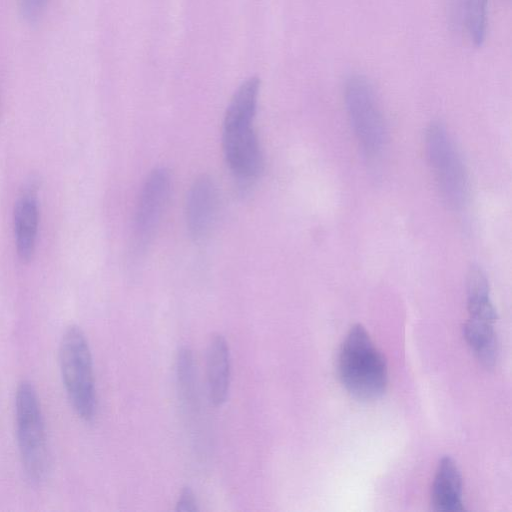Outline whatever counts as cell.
I'll list each match as a JSON object with an SVG mask.
<instances>
[{
  "label": "cell",
  "instance_id": "cell-15",
  "mask_svg": "<svg viewBox=\"0 0 512 512\" xmlns=\"http://www.w3.org/2000/svg\"><path fill=\"white\" fill-rule=\"evenodd\" d=\"M177 512H196L198 511L197 500L193 491L189 487H184L176 502Z\"/></svg>",
  "mask_w": 512,
  "mask_h": 512
},
{
  "label": "cell",
  "instance_id": "cell-9",
  "mask_svg": "<svg viewBox=\"0 0 512 512\" xmlns=\"http://www.w3.org/2000/svg\"><path fill=\"white\" fill-rule=\"evenodd\" d=\"M37 185L29 182L20 193L14 207V233L17 255L22 263L29 262L35 251L39 223Z\"/></svg>",
  "mask_w": 512,
  "mask_h": 512
},
{
  "label": "cell",
  "instance_id": "cell-10",
  "mask_svg": "<svg viewBox=\"0 0 512 512\" xmlns=\"http://www.w3.org/2000/svg\"><path fill=\"white\" fill-rule=\"evenodd\" d=\"M462 476L455 460L444 456L439 460L431 490V505L434 511H463Z\"/></svg>",
  "mask_w": 512,
  "mask_h": 512
},
{
  "label": "cell",
  "instance_id": "cell-7",
  "mask_svg": "<svg viewBox=\"0 0 512 512\" xmlns=\"http://www.w3.org/2000/svg\"><path fill=\"white\" fill-rule=\"evenodd\" d=\"M171 191V175L164 167L150 172L141 189L135 217L133 246L142 253L152 241L166 209Z\"/></svg>",
  "mask_w": 512,
  "mask_h": 512
},
{
  "label": "cell",
  "instance_id": "cell-2",
  "mask_svg": "<svg viewBox=\"0 0 512 512\" xmlns=\"http://www.w3.org/2000/svg\"><path fill=\"white\" fill-rule=\"evenodd\" d=\"M337 371L344 388L356 399L376 400L386 391L385 357L361 324L353 325L346 334L338 353Z\"/></svg>",
  "mask_w": 512,
  "mask_h": 512
},
{
  "label": "cell",
  "instance_id": "cell-6",
  "mask_svg": "<svg viewBox=\"0 0 512 512\" xmlns=\"http://www.w3.org/2000/svg\"><path fill=\"white\" fill-rule=\"evenodd\" d=\"M344 102L362 151L369 158L378 157L386 144V126L373 86L366 77L354 74L346 80Z\"/></svg>",
  "mask_w": 512,
  "mask_h": 512
},
{
  "label": "cell",
  "instance_id": "cell-11",
  "mask_svg": "<svg viewBox=\"0 0 512 512\" xmlns=\"http://www.w3.org/2000/svg\"><path fill=\"white\" fill-rule=\"evenodd\" d=\"M467 308L469 317L464 325L482 330L495 329L497 313L490 298L489 283L477 266L471 267L467 276Z\"/></svg>",
  "mask_w": 512,
  "mask_h": 512
},
{
  "label": "cell",
  "instance_id": "cell-13",
  "mask_svg": "<svg viewBox=\"0 0 512 512\" xmlns=\"http://www.w3.org/2000/svg\"><path fill=\"white\" fill-rule=\"evenodd\" d=\"M488 0H464V21L470 40L475 46H481L487 33Z\"/></svg>",
  "mask_w": 512,
  "mask_h": 512
},
{
  "label": "cell",
  "instance_id": "cell-4",
  "mask_svg": "<svg viewBox=\"0 0 512 512\" xmlns=\"http://www.w3.org/2000/svg\"><path fill=\"white\" fill-rule=\"evenodd\" d=\"M16 437L23 469L32 482H40L48 468L47 437L37 392L22 380L15 393Z\"/></svg>",
  "mask_w": 512,
  "mask_h": 512
},
{
  "label": "cell",
  "instance_id": "cell-8",
  "mask_svg": "<svg viewBox=\"0 0 512 512\" xmlns=\"http://www.w3.org/2000/svg\"><path fill=\"white\" fill-rule=\"evenodd\" d=\"M219 195L214 181L206 175L191 185L186 200V222L190 236L201 241L211 232L217 217Z\"/></svg>",
  "mask_w": 512,
  "mask_h": 512
},
{
  "label": "cell",
  "instance_id": "cell-12",
  "mask_svg": "<svg viewBox=\"0 0 512 512\" xmlns=\"http://www.w3.org/2000/svg\"><path fill=\"white\" fill-rule=\"evenodd\" d=\"M206 367L210 400L221 406L227 399L231 377L229 346L221 334H214L209 341Z\"/></svg>",
  "mask_w": 512,
  "mask_h": 512
},
{
  "label": "cell",
  "instance_id": "cell-5",
  "mask_svg": "<svg viewBox=\"0 0 512 512\" xmlns=\"http://www.w3.org/2000/svg\"><path fill=\"white\" fill-rule=\"evenodd\" d=\"M429 165L444 203L453 210L462 209L468 200L469 182L462 158L440 122L429 125L425 134Z\"/></svg>",
  "mask_w": 512,
  "mask_h": 512
},
{
  "label": "cell",
  "instance_id": "cell-3",
  "mask_svg": "<svg viewBox=\"0 0 512 512\" xmlns=\"http://www.w3.org/2000/svg\"><path fill=\"white\" fill-rule=\"evenodd\" d=\"M59 363L71 406L82 420L92 421L97 410L92 354L84 332L77 325L68 326L61 337Z\"/></svg>",
  "mask_w": 512,
  "mask_h": 512
},
{
  "label": "cell",
  "instance_id": "cell-14",
  "mask_svg": "<svg viewBox=\"0 0 512 512\" xmlns=\"http://www.w3.org/2000/svg\"><path fill=\"white\" fill-rule=\"evenodd\" d=\"M48 0H19L21 15L29 22L34 23L44 13Z\"/></svg>",
  "mask_w": 512,
  "mask_h": 512
},
{
  "label": "cell",
  "instance_id": "cell-1",
  "mask_svg": "<svg viewBox=\"0 0 512 512\" xmlns=\"http://www.w3.org/2000/svg\"><path fill=\"white\" fill-rule=\"evenodd\" d=\"M260 82L256 77L244 81L232 96L225 112L222 145L226 162L242 183L254 181L262 172L263 156L253 128Z\"/></svg>",
  "mask_w": 512,
  "mask_h": 512
}]
</instances>
